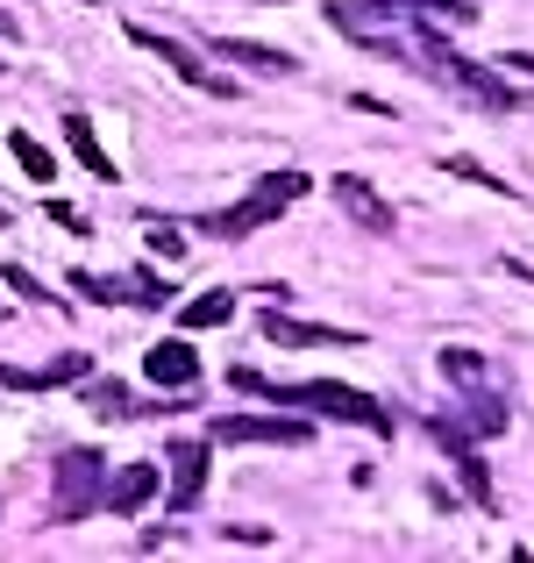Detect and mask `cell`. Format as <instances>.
<instances>
[{"label": "cell", "mask_w": 534, "mask_h": 563, "mask_svg": "<svg viewBox=\"0 0 534 563\" xmlns=\"http://www.w3.org/2000/svg\"><path fill=\"white\" fill-rule=\"evenodd\" d=\"M229 385H235V393H257V399H278V407H307V413H321V421H356V428H370V435H392V413H385L370 393H356V385H335V378L278 385V378L249 372V364H235Z\"/></svg>", "instance_id": "obj_1"}, {"label": "cell", "mask_w": 534, "mask_h": 563, "mask_svg": "<svg viewBox=\"0 0 534 563\" xmlns=\"http://www.w3.org/2000/svg\"><path fill=\"white\" fill-rule=\"evenodd\" d=\"M314 186L307 172H264L257 186H249V200H235V207H221V214H200V229L207 235H221V243H243V235H257L264 221H278L300 192Z\"/></svg>", "instance_id": "obj_2"}, {"label": "cell", "mask_w": 534, "mask_h": 563, "mask_svg": "<svg viewBox=\"0 0 534 563\" xmlns=\"http://www.w3.org/2000/svg\"><path fill=\"white\" fill-rule=\"evenodd\" d=\"M108 499V456L100 450H65L57 456V478H51V521H86V514Z\"/></svg>", "instance_id": "obj_3"}, {"label": "cell", "mask_w": 534, "mask_h": 563, "mask_svg": "<svg viewBox=\"0 0 534 563\" xmlns=\"http://www.w3.org/2000/svg\"><path fill=\"white\" fill-rule=\"evenodd\" d=\"M207 435H214V442H264V450H300L314 428L292 421V413H221Z\"/></svg>", "instance_id": "obj_4"}, {"label": "cell", "mask_w": 534, "mask_h": 563, "mask_svg": "<svg viewBox=\"0 0 534 563\" xmlns=\"http://www.w3.org/2000/svg\"><path fill=\"white\" fill-rule=\"evenodd\" d=\"M264 343H278V350H356L364 335H349V329H321V321H292L286 307L271 300V314H264Z\"/></svg>", "instance_id": "obj_5"}, {"label": "cell", "mask_w": 534, "mask_h": 563, "mask_svg": "<svg viewBox=\"0 0 534 563\" xmlns=\"http://www.w3.org/2000/svg\"><path fill=\"white\" fill-rule=\"evenodd\" d=\"M329 192H335V207H343V214H349L364 235H392V229H399L392 200H385V192H370L364 179H356V172H343V179H329Z\"/></svg>", "instance_id": "obj_6"}, {"label": "cell", "mask_w": 534, "mask_h": 563, "mask_svg": "<svg viewBox=\"0 0 534 563\" xmlns=\"http://www.w3.org/2000/svg\"><path fill=\"white\" fill-rule=\"evenodd\" d=\"M129 43H136V51H151V57H165L178 79H186V86H200V93H221V100L235 93V86H229V79H214V71H207L200 57H192L186 43H178V36H157V29H129Z\"/></svg>", "instance_id": "obj_7"}, {"label": "cell", "mask_w": 534, "mask_h": 563, "mask_svg": "<svg viewBox=\"0 0 534 563\" xmlns=\"http://www.w3.org/2000/svg\"><path fill=\"white\" fill-rule=\"evenodd\" d=\"M171 485H165V499H171V514H192L200 507V493H207V442H171Z\"/></svg>", "instance_id": "obj_8"}, {"label": "cell", "mask_w": 534, "mask_h": 563, "mask_svg": "<svg viewBox=\"0 0 534 563\" xmlns=\"http://www.w3.org/2000/svg\"><path fill=\"white\" fill-rule=\"evenodd\" d=\"M214 57L249 65V71H264V79H286V71H300V57H292V51H271V43H249V36H214Z\"/></svg>", "instance_id": "obj_9"}, {"label": "cell", "mask_w": 534, "mask_h": 563, "mask_svg": "<svg viewBox=\"0 0 534 563\" xmlns=\"http://www.w3.org/2000/svg\"><path fill=\"white\" fill-rule=\"evenodd\" d=\"M157 485H165V471H157V464H129V471H114V478H108V507L129 521V514H143L157 499Z\"/></svg>", "instance_id": "obj_10"}, {"label": "cell", "mask_w": 534, "mask_h": 563, "mask_svg": "<svg viewBox=\"0 0 534 563\" xmlns=\"http://www.w3.org/2000/svg\"><path fill=\"white\" fill-rule=\"evenodd\" d=\"M86 372H93V364H86L79 350H65V357H57V364H43V372H22V364H8V357H0V378H8V385H22V393H51V385L86 378Z\"/></svg>", "instance_id": "obj_11"}, {"label": "cell", "mask_w": 534, "mask_h": 563, "mask_svg": "<svg viewBox=\"0 0 534 563\" xmlns=\"http://www.w3.org/2000/svg\"><path fill=\"white\" fill-rule=\"evenodd\" d=\"M143 372H151L157 385H200V350H186L171 335V343H157L151 357H143Z\"/></svg>", "instance_id": "obj_12"}, {"label": "cell", "mask_w": 534, "mask_h": 563, "mask_svg": "<svg viewBox=\"0 0 534 563\" xmlns=\"http://www.w3.org/2000/svg\"><path fill=\"white\" fill-rule=\"evenodd\" d=\"M65 151L79 157L93 179H122V172H114V157L100 151V136H93V122H86V114H65Z\"/></svg>", "instance_id": "obj_13"}, {"label": "cell", "mask_w": 534, "mask_h": 563, "mask_svg": "<svg viewBox=\"0 0 534 563\" xmlns=\"http://www.w3.org/2000/svg\"><path fill=\"white\" fill-rule=\"evenodd\" d=\"M229 314H235V292H200V300H186V307H178V329H186V335H200V329H221Z\"/></svg>", "instance_id": "obj_14"}, {"label": "cell", "mask_w": 534, "mask_h": 563, "mask_svg": "<svg viewBox=\"0 0 534 563\" xmlns=\"http://www.w3.org/2000/svg\"><path fill=\"white\" fill-rule=\"evenodd\" d=\"M464 407H470V428H478V435H507V421H513V413H507V399H499L492 385H478V393H470Z\"/></svg>", "instance_id": "obj_15"}, {"label": "cell", "mask_w": 534, "mask_h": 563, "mask_svg": "<svg viewBox=\"0 0 534 563\" xmlns=\"http://www.w3.org/2000/svg\"><path fill=\"white\" fill-rule=\"evenodd\" d=\"M86 407H93V413H122V421H129V413H136V399H129L122 378H86Z\"/></svg>", "instance_id": "obj_16"}, {"label": "cell", "mask_w": 534, "mask_h": 563, "mask_svg": "<svg viewBox=\"0 0 534 563\" xmlns=\"http://www.w3.org/2000/svg\"><path fill=\"white\" fill-rule=\"evenodd\" d=\"M8 151H14V165H22L29 179H57V157L43 151L36 136H22V129H14V136H8Z\"/></svg>", "instance_id": "obj_17"}, {"label": "cell", "mask_w": 534, "mask_h": 563, "mask_svg": "<svg viewBox=\"0 0 534 563\" xmlns=\"http://www.w3.org/2000/svg\"><path fill=\"white\" fill-rule=\"evenodd\" d=\"M399 8L407 14H421V22H478V8H470V0H399Z\"/></svg>", "instance_id": "obj_18"}, {"label": "cell", "mask_w": 534, "mask_h": 563, "mask_svg": "<svg viewBox=\"0 0 534 563\" xmlns=\"http://www.w3.org/2000/svg\"><path fill=\"white\" fill-rule=\"evenodd\" d=\"M71 292H86V300H100V307H122V300H129V278H93V272H71Z\"/></svg>", "instance_id": "obj_19"}, {"label": "cell", "mask_w": 534, "mask_h": 563, "mask_svg": "<svg viewBox=\"0 0 534 563\" xmlns=\"http://www.w3.org/2000/svg\"><path fill=\"white\" fill-rule=\"evenodd\" d=\"M456 478H464V493L478 499V507H492V478H485V464H478V450H456Z\"/></svg>", "instance_id": "obj_20"}, {"label": "cell", "mask_w": 534, "mask_h": 563, "mask_svg": "<svg viewBox=\"0 0 534 563\" xmlns=\"http://www.w3.org/2000/svg\"><path fill=\"white\" fill-rule=\"evenodd\" d=\"M8 292H22V300H36V307H57V300H65V292H51L36 272H29V264H8Z\"/></svg>", "instance_id": "obj_21"}, {"label": "cell", "mask_w": 534, "mask_h": 563, "mask_svg": "<svg viewBox=\"0 0 534 563\" xmlns=\"http://www.w3.org/2000/svg\"><path fill=\"white\" fill-rule=\"evenodd\" d=\"M442 378H456V385H485V357H478V350H442Z\"/></svg>", "instance_id": "obj_22"}, {"label": "cell", "mask_w": 534, "mask_h": 563, "mask_svg": "<svg viewBox=\"0 0 534 563\" xmlns=\"http://www.w3.org/2000/svg\"><path fill=\"white\" fill-rule=\"evenodd\" d=\"M442 172H449V179H470V186H492V192H513L507 179H492V172H485L478 157H442Z\"/></svg>", "instance_id": "obj_23"}, {"label": "cell", "mask_w": 534, "mask_h": 563, "mask_svg": "<svg viewBox=\"0 0 534 563\" xmlns=\"http://www.w3.org/2000/svg\"><path fill=\"white\" fill-rule=\"evenodd\" d=\"M129 300H136V307H165L171 286H165L157 272H129Z\"/></svg>", "instance_id": "obj_24"}, {"label": "cell", "mask_w": 534, "mask_h": 563, "mask_svg": "<svg viewBox=\"0 0 534 563\" xmlns=\"http://www.w3.org/2000/svg\"><path fill=\"white\" fill-rule=\"evenodd\" d=\"M143 235H151V250H157V257H178V264H186V229H178V221H151Z\"/></svg>", "instance_id": "obj_25"}, {"label": "cell", "mask_w": 534, "mask_h": 563, "mask_svg": "<svg viewBox=\"0 0 534 563\" xmlns=\"http://www.w3.org/2000/svg\"><path fill=\"white\" fill-rule=\"evenodd\" d=\"M43 214H51V221H57V229H71V235H86V214H79V207H65V200H51V207H43Z\"/></svg>", "instance_id": "obj_26"}, {"label": "cell", "mask_w": 534, "mask_h": 563, "mask_svg": "<svg viewBox=\"0 0 534 563\" xmlns=\"http://www.w3.org/2000/svg\"><path fill=\"white\" fill-rule=\"evenodd\" d=\"M499 65H513V71H534V57H527V51H507Z\"/></svg>", "instance_id": "obj_27"}, {"label": "cell", "mask_w": 534, "mask_h": 563, "mask_svg": "<svg viewBox=\"0 0 534 563\" xmlns=\"http://www.w3.org/2000/svg\"><path fill=\"white\" fill-rule=\"evenodd\" d=\"M0 36H8V43H14V36H22V22H14V14H8V8H0Z\"/></svg>", "instance_id": "obj_28"}, {"label": "cell", "mask_w": 534, "mask_h": 563, "mask_svg": "<svg viewBox=\"0 0 534 563\" xmlns=\"http://www.w3.org/2000/svg\"><path fill=\"white\" fill-rule=\"evenodd\" d=\"M0 71H8V57H0Z\"/></svg>", "instance_id": "obj_29"}]
</instances>
